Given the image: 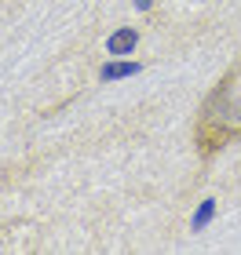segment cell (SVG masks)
Here are the masks:
<instances>
[{
	"label": "cell",
	"instance_id": "6da1fadb",
	"mask_svg": "<svg viewBox=\"0 0 241 255\" xmlns=\"http://www.w3.org/2000/svg\"><path fill=\"white\" fill-rule=\"evenodd\" d=\"M234 142H241V55L201 99L198 121H194V149L201 160L220 157Z\"/></svg>",
	"mask_w": 241,
	"mask_h": 255
}]
</instances>
